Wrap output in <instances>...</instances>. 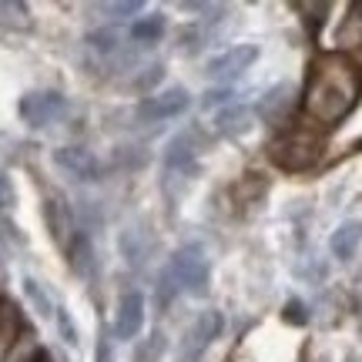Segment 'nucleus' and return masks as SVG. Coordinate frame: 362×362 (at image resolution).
<instances>
[{"label": "nucleus", "instance_id": "f257e3e1", "mask_svg": "<svg viewBox=\"0 0 362 362\" xmlns=\"http://www.w3.org/2000/svg\"><path fill=\"white\" fill-rule=\"evenodd\" d=\"M362 94V71L352 64L346 54H319L309 64V78L302 88V115L336 128L342 117L359 104Z\"/></svg>", "mask_w": 362, "mask_h": 362}, {"label": "nucleus", "instance_id": "f03ea898", "mask_svg": "<svg viewBox=\"0 0 362 362\" xmlns=\"http://www.w3.org/2000/svg\"><path fill=\"white\" fill-rule=\"evenodd\" d=\"M322 158V138L309 128H292L269 144V161L282 171H309Z\"/></svg>", "mask_w": 362, "mask_h": 362}, {"label": "nucleus", "instance_id": "7ed1b4c3", "mask_svg": "<svg viewBox=\"0 0 362 362\" xmlns=\"http://www.w3.org/2000/svg\"><path fill=\"white\" fill-rule=\"evenodd\" d=\"M171 272H175V279H178V285L188 292V296L202 298L208 296V282H211V269H208V259L205 252L198 245H185L178 248L175 255H171Z\"/></svg>", "mask_w": 362, "mask_h": 362}, {"label": "nucleus", "instance_id": "20e7f679", "mask_svg": "<svg viewBox=\"0 0 362 362\" xmlns=\"http://www.w3.org/2000/svg\"><path fill=\"white\" fill-rule=\"evenodd\" d=\"M17 115L30 128H47L67 115V98L61 90H27L17 101Z\"/></svg>", "mask_w": 362, "mask_h": 362}, {"label": "nucleus", "instance_id": "39448f33", "mask_svg": "<svg viewBox=\"0 0 362 362\" xmlns=\"http://www.w3.org/2000/svg\"><path fill=\"white\" fill-rule=\"evenodd\" d=\"M221 325H225L221 322V312L215 309L198 312V319L192 322V329L185 332V339L178 346V362H202L205 349L221 336Z\"/></svg>", "mask_w": 362, "mask_h": 362}, {"label": "nucleus", "instance_id": "423d86ee", "mask_svg": "<svg viewBox=\"0 0 362 362\" xmlns=\"http://www.w3.org/2000/svg\"><path fill=\"white\" fill-rule=\"evenodd\" d=\"M192 107V94L185 88H168L161 94H151L138 104V117L148 121V124H158V121H171V117H181Z\"/></svg>", "mask_w": 362, "mask_h": 362}, {"label": "nucleus", "instance_id": "0eeeda50", "mask_svg": "<svg viewBox=\"0 0 362 362\" xmlns=\"http://www.w3.org/2000/svg\"><path fill=\"white\" fill-rule=\"evenodd\" d=\"M255 61H259V47L255 44H235L225 54L211 57L205 71H208V78H215V81H235L238 74H245Z\"/></svg>", "mask_w": 362, "mask_h": 362}, {"label": "nucleus", "instance_id": "6e6552de", "mask_svg": "<svg viewBox=\"0 0 362 362\" xmlns=\"http://www.w3.org/2000/svg\"><path fill=\"white\" fill-rule=\"evenodd\" d=\"M144 315H148V305H144V296L138 288H128L124 296L117 298V312H115V336L121 342L128 339H138V332L144 329Z\"/></svg>", "mask_w": 362, "mask_h": 362}, {"label": "nucleus", "instance_id": "1a4fd4ad", "mask_svg": "<svg viewBox=\"0 0 362 362\" xmlns=\"http://www.w3.org/2000/svg\"><path fill=\"white\" fill-rule=\"evenodd\" d=\"M44 218H47V232H51L54 242L61 248L71 245V235L78 228H74V215H71V205H67L64 194L47 192V198H44Z\"/></svg>", "mask_w": 362, "mask_h": 362}, {"label": "nucleus", "instance_id": "9d476101", "mask_svg": "<svg viewBox=\"0 0 362 362\" xmlns=\"http://www.w3.org/2000/svg\"><path fill=\"white\" fill-rule=\"evenodd\" d=\"M54 165L74 181H98L101 178V161L90 155L88 148H57V151H54Z\"/></svg>", "mask_w": 362, "mask_h": 362}, {"label": "nucleus", "instance_id": "9b49d317", "mask_svg": "<svg viewBox=\"0 0 362 362\" xmlns=\"http://www.w3.org/2000/svg\"><path fill=\"white\" fill-rule=\"evenodd\" d=\"M67 265L78 279H94L98 272V255H94V245H90V235L88 232H74L71 235V245H67Z\"/></svg>", "mask_w": 362, "mask_h": 362}, {"label": "nucleus", "instance_id": "f8f14e48", "mask_svg": "<svg viewBox=\"0 0 362 362\" xmlns=\"http://www.w3.org/2000/svg\"><path fill=\"white\" fill-rule=\"evenodd\" d=\"M194 141H192V131L188 134H178L175 141L168 144V151H165V168L168 171H181V175H192L198 165H194Z\"/></svg>", "mask_w": 362, "mask_h": 362}, {"label": "nucleus", "instance_id": "ddd939ff", "mask_svg": "<svg viewBox=\"0 0 362 362\" xmlns=\"http://www.w3.org/2000/svg\"><path fill=\"white\" fill-rule=\"evenodd\" d=\"M215 128H218V134H225V138H238V134H245V131L252 128V111H248L245 104H228L225 111H218Z\"/></svg>", "mask_w": 362, "mask_h": 362}, {"label": "nucleus", "instance_id": "4468645a", "mask_svg": "<svg viewBox=\"0 0 362 362\" xmlns=\"http://www.w3.org/2000/svg\"><path fill=\"white\" fill-rule=\"evenodd\" d=\"M359 242H362V221H346V225H339L336 232H332L329 248H332V255H336V259L349 262L352 255H356Z\"/></svg>", "mask_w": 362, "mask_h": 362}, {"label": "nucleus", "instance_id": "2eb2a0df", "mask_svg": "<svg viewBox=\"0 0 362 362\" xmlns=\"http://www.w3.org/2000/svg\"><path fill=\"white\" fill-rule=\"evenodd\" d=\"M124 44H128V37H124L121 27H101V30H90L88 34V47L94 54H101V57H115Z\"/></svg>", "mask_w": 362, "mask_h": 362}, {"label": "nucleus", "instance_id": "dca6fc26", "mask_svg": "<svg viewBox=\"0 0 362 362\" xmlns=\"http://www.w3.org/2000/svg\"><path fill=\"white\" fill-rule=\"evenodd\" d=\"M165 27H168V21H165V13L138 17V21H131L128 37L134 40V44H155V40H161V34H165Z\"/></svg>", "mask_w": 362, "mask_h": 362}, {"label": "nucleus", "instance_id": "f3484780", "mask_svg": "<svg viewBox=\"0 0 362 362\" xmlns=\"http://www.w3.org/2000/svg\"><path fill=\"white\" fill-rule=\"evenodd\" d=\"M0 24L11 27V30H30L34 21H30V11L27 4H17V0H4L0 4Z\"/></svg>", "mask_w": 362, "mask_h": 362}, {"label": "nucleus", "instance_id": "a211bd4d", "mask_svg": "<svg viewBox=\"0 0 362 362\" xmlns=\"http://www.w3.org/2000/svg\"><path fill=\"white\" fill-rule=\"evenodd\" d=\"M336 40H339V44H346V47H356V44H362V4L349 7L346 21H342V27H339Z\"/></svg>", "mask_w": 362, "mask_h": 362}, {"label": "nucleus", "instance_id": "6ab92c4d", "mask_svg": "<svg viewBox=\"0 0 362 362\" xmlns=\"http://www.w3.org/2000/svg\"><path fill=\"white\" fill-rule=\"evenodd\" d=\"M24 329H27V325L21 322V312L13 309L11 315L4 319V325H0V362L7 359V352L17 346V339L24 336Z\"/></svg>", "mask_w": 362, "mask_h": 362}, {"label": "nucleus", "instance_id": "aec40b11", "mask_svg": "<svg viewBox=\"0 0 362 362\" xmlns=\"http://www.w3.org/2000/svg\"><path fill=\"white\" fill-rule=\"evenodd\" d=\"M178 292H181L178 279H175L171 265H165V269H161V275H158V285H155V305L165 312L171 302H175V296H178Z\"/></svg>", "mask_w": 362, "mask_h": 362}, {"label": "nucleus", "instance_id": "412c9836", "mask_svg": "<svg viewBox=\"0 0 362 362\" xmlns=\"http://www.w3.org/2000/svg\"><path fill=\"white\" fill-rule=\"evenodd\" d=\"M165 349H168L165 336H161V332H151L148 339L138 342V349H134V362H158L161 356H165Z\"/></svg>", "mask_w": 362, "mask_h": 362}, {"label": "nucleus", "instance_id": "4be33fe9", "mask_svg": "<svg viewBox=\"0 0 362 362\" xmlns=\"http://www.w3.org/2000/svg\"><path fill=\"white\" fill-rule=\"evenodd\" d=\"M285 104H288V88H275V90H269V94L262 98L259 115L265 117V121H279L282 111H285Z\"/></svg>", "mask_w": 362, "mask_h": 362}, {"label": "nucleus", "instance_id": "5701e85b", "mask_svg": "<svg viewBox=\"0 0 362 362\" xmlns=\"http://www.w3.org/2000/svg\"><path fill=\"white\" fill-rule=\"evenodd\" d=\"M205 44H208V34H205V27L202 24H188V27H181L178 30V51L194 54V51H202Z\"/></svg>", "mask_w": 362, "mask_h": 362}, {"label": "nucleus", "instance_id": "b1692460", "mask_svg": "<svg viewBox=\"0 0 362 362\" xmlns=\"http://www.w3.org/2000/svg\"><path fill=\"white\" fill-rule=\"evenodd\" d=\"M37 352H40V342L34 339V332H30V329H24V336L17 339V346L7 352V359H4V362H30Z\"/></svg>", "mask_w": 362, "mask_h": 362}, {"label": "nucleus", "instance_id": "393cba45", "mask_svg": "<svg viewBox=\"0 0 362 362\" xmlns=\"http://www.w3.org/2000/svg\"><path fill=\"white\" fill-rule=\"evenodd\" d=\"M24 296L34 302V309L40 312V315H57V309H54V302L47 298V292L40 288L34 279H24Z\"/></svg>", "mask_w": 362, "mask_h": 362}, {"label": "nucleus", "instance_id": "a878e982", "mask_svg": "<svg viewBox=\"0 0 362 362\" xmlns=\"http://www.w3.org/2000/svg\"><path fill=\"white\" fill-rule=\"evenodd\" d=\"M262 192H265V181H262L259 175H245V178L232 188V194L238 198V202H255Z\"/></svg>", "mask_w": 362, "mask_h": 362}, {"label": "nucleus", "instance_id": "bb28decb", "mask_svg": "<svg viewBox=\"0 0 362 362\" xmlns=\"http://www.w3.org/2000/svg\"><path fill=\"white\" fill-rule=\"evenodd\" d=\"M94 11H101V13H111V17H131V13H138L141 11V0H121V4H98Z\"/></svg>", "mask_w": 362, "mask_h": 362}, {"label": "nucleus", "instance_id": "cd10ccee", "mask_svg": "<svg viewBox=\"0 0 362 362\" xmlns=\"http://www.w3.org/2000/svg\"><path fill=\"white\" fill-rule=\"evenodd\" d=\"M282 319L288 325H305L309 322V309H305V302H298V298H288L282 309Z\"/></svg>", "mask_w": 362, "mask_h": 362}, {"label": "nucleus", "instance_id": "c85d7f7f", "mask_svg": "<svg viewBox=\"0 0 362 362\" xmlns=\"http://www.w3.org/2000/svg\"><path fill=\"white\" fill-rule=\"evenodd\" d=\"M296 11H302V13H312V17H309V21H305V24H309V30H312V34H315V30L322 27L325 13H329V4H296Z\"/></svg>", "mask_w": 362, "mask_h": 362}, {"label": "nucleus", "instance_id": "c756f323", "mask_svg": "<svg viewBox=\"0 0 362 362\" xmlns=\"http://www.w3.org/2000/svg\"><path fill=\"white\" fill-rule=\"evenodd\" d=\"M57 329H61V336H64L67 346H78V325L71 322V315L64 309H57Z\"/></svg>", "mask_w": 362, "mask_h": 362}, {"label": "nucleus", "instance_id": "7c9ffc66", "mask_svg": "<svg viewBox=\"0 0 362 362\" xmlns=\"http://www.w3.org/2000/svg\"><path fill=\"white\" fill-rule=\"evenodd\" d=\"M161 74H165V67H161V64L144 67V74L138 78V84H134V88H138V90H151V88L158 84V81H161Z\"/></svg>", "mask_w": 362, "mask_h": 362}, {"label": "nucleus", "instance_id": "2f4dec72", "mask_svg": "<svg viewBox=\"0 0 362 362\" xmlns=\"http://www.w3.org/2000/svg\"><path fill=\"white\" fill-rule=\"evenodd\" d=\"M13 202H17V192H13L11 178L0 171V211H7V208H13Z\"/></svg>", "mask_w": 362, "mask_h": 362}, {"label": "nucleus", "instance_id": "473e14b6", "mask_svg": "<svg viewBox=\"0 0 362 362\" xmlns=\"http://www.w3.org/2000/svg\"><path fill=\"white\" fill-rule=\"evenodd\" d=\"M228 98H232V90H208L202 104H205V107H218V104H225Z\"/></svg>", "mask_w": 362, "mask_h": 362}, {"label": "nucleus", "instance_id": "72a5a7b5", "mask_svg": "<svg viewBox=\"0 0 362 362\" xmlns=\"http://www.w3.org/2000/svg\"><path fill=\"white\" fill-rule=\"evenodd\" d=\"M98 362H111V339L101 336V342H98Z\"/></svg>", "mask_w": 362, "mask_h": 362}, {"label": "nucleus", "instance_id": "f704fd0d", "mask_svg": "<svg viewBox=\"0 0 362 362\" xmlns=\"http://www.w3.org/2000/svg\"><path fill=\"white\" fill-rule=\"evenodd\" d=\"M13 309H17V305H13L11 298H4V296H0V325H4V319H7V315H11Z\"/></svg>", "mask_w": 362, "mask_h": 362}, {"label": "nucleus", "instance_id": "c9c22d12", "mask_svg": "<svg viewBox=\"0 0 362 362\" xmlns=\"http://www.w3.org/2000/svg\"><path fill=\"white\" fill-rule=\"evenodd\" d=\"M30 362H51V356H47V352L40 349V352H37V356H34V359H30Z\"/></svg>", "mask_w": 362, "mask_h": 362}, {"label": "nucleus", "instance_id": "e433bc0d", "mask_svg": "<svg viewBox=\"0 0 362 362\" xmlns=\"http://www.w3.org/2000/svg\"><path fill=\"white\" fill-rule=\"evenodd\" d=\"M352 151H362V141H356V144H352Z\"/></svg>", "mask_w": 362, "mask_h": 362}]
</instances>
